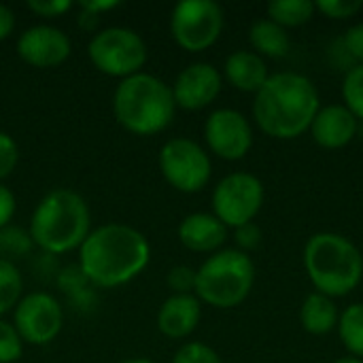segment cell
<instances>
[{"label": "cell", "instance_id": "cell-18", "mask_svg": "<svg viewBox=\"0 0 363 363\" xmlns=\"http://www.w3.org/2000/svg\"><path fill=\"white\" fill-rule=\"evenodd\" d=\"M223 79L234 89L255 96L264 87V83L270 79V70L262 55H257L255 51L238 49L225 57Z\"/></svg>", "mask_w": 363, "mask_h": 363}, {"label": "cell", "instance_id": "cell-22", "mask_svg": "<svg viewBox=\"0 0 363 363\" xmlns=\"http://www.w3.org/2000/svg\"><path fill=\"white\" fill-rule=\"evenodd\" d=\"M336 330L349 355L363 359V302H355L340 313Z\"/></svg>", "mask_w": 363, "mask_h": 363}, {"label": "cell", "instance_id": "cell-5", "mask_svg": "<svg viewBox=\"0 0 363 363\" xmlns=\"http://www.w3.org/2000/svg\"><path fill=\"white\" fill-rule=\"evenodd\" d=\"M174 111L172 87L149 72L123 79L113 96V115L117 123L136 136L164 132L172 123Z\"/></svg>", "mask_w": 363, "mask_h": 363}, {"label": "cell", "instance_id": "cell-12", "mask_svg": "<svg viewBox=\"0 0 363 363\" xmlns=\"http://www.w3.org/2000/svg\"><path fill=\"white\" fill-rule=\"evenodd\" d=\"M204 140L213 155L240 162L253 147V128L236 108H217L204 121Z\"/></svg>", "mask_w": 363, "mask_h": 363}, {"label": "cell", "instance_id": "cell-24", "mask_svg": "<svg viewBox=\"0 0 363 363\" xmlns=\"http://www.w3.org/2000/svg\"><path fill=\"white\" fill-rule=\"evenodd\" d=\"M342 104L362 121L363 119V64L347 68L342 79Z\"/></svg>", "mask_w": 363, "mask_h": 363}, {"label": "cell", "instance_id": "cell-1", "mask_svg": "<svg viewBox=\"0 0 363 363\" xmlns=\"http://www.w3.org/2000/svg\"><path fill=\"white\" fill-rule=\"evenodd\" d=\"M151 259V245L143 232L125 223H106L79 247V268L87 283L113 289L136 279Z\"/></svg>", "mask_w": 363, "mask_h": 363}, {"label": "cell", "instance_id": "cell-29", "mask_svg": "<svg viewBox=\"0 0 363 363\" xmlns=\"http://www.w3.org/2000/svg\"><path fill=\"white\" fill-rule=\"evenodd\" d=\"M168 287L172 289V296H185L196 291V270L189 266H174L166 277Z\"/></svg>", "mask_w": 363, "mask_h": 363}, {"label": "cell", "instance_id": "cell-8", "mask_svg": "<svg viewBox=\"0 0 363 363\" xmlns=\"http://www.w3.org/2000/svg\"><path fill=\"white\" fill-rule=\"evenodd\" d=\"M266 200V189L259 177L251 172H230L223 177L211 196L213 215L230 230L251 223Z\"/></svg>", "mask_w": 363, "mask_h": 363}, {"label": "cell", "instance_id": "cell-16", "mask_svg": "<svg viewBox=\"0 0 363 363\" xmlns=\"http://www.w3.org/2000/svg\"><path fill=\"white\" fill-rule=\"evenodd\" d=\"M202 319V302L194 294L170 296L157 313V330L172 340L191 336Z\"/></svg>", "mask_w": 363, "mask_h": 363}, {"label": "cell", "instance_id": "cell-31", "mask_svg": "<svg viewBox=\"0 0 363 363\" xmlns=\"http://www.w3.org/2000/svg\"><path fill=\"white\" fill-rule=\"evenodd\" d=\"M55 283H57V287H60L68 298L74 296V294H79L81 289L89 287V283H87V279L83 277V272H81L79 266H70V268L60 270L57 277H55Z\"/></svg>", "mask_w": 363, "mask_h": 363}, {"label": "cell", "instance_id": "cell-27", "mask_svg": "<svg viewBox=\"0 0 363 363\" xmlns=\"http://www.w3.org/2000/svg\"><path fill=\"white\" fill-rule=\"evenodd\" d=\"M23 353V340L13 323L0 319V363H15Z\"/></svg>", "mask_w": 363, "mask_h": 363}, {"label": "cell", "instance_id": "cell-19", "mask_svg": "<svg viewBox=\"0 0 363 363\" xmlns=\"http://www.w3.org/2000/svg\"><path fill=\"white\" fill-rule=\"evenodd\" d=\"M340 313L336 302L319 291H313L304 298L300 306V323L311 336H325L338 328Z\"/></svg>", "mask_w": 363, "mask_h": 363}, {"label": "cell", "instance_id": "cell-2", "mask_svg": "<svg viewBox=\"0 0 363 363\" xmlns=\"http://www.w3.org/2000/svg\"><path fill=\"white\" fill-rule=\"evenodd\" d=\"M321 108L317 85L300 72H277L253 98L257 128L274 140H294L311 130Z\"/></svg>", "mask_w": 363, "mask_h": 363}, {"label": "cell", "instance_id": "cell-10", "mask_svg": "<svg viewBox=\"0 0 363 363\" xmlns=\"http://www.w3.org/2000/svg\"><path fill=\"white\" fill-rule=\"evenodd\" d=\"M160 170L166 183L181 194L202 191L213 174V164L202 145L191 138H170L160 149Z\"/></svg>", "mask_w": 363, "mask_h": 363}, {"label": "cell", "instance_id": "cell-23", "mask_svg": "<svg viewBox=\"0 0 363 363\" xmlns=\"http://www.w3.org/2000/svg\"><path fill=\"white\" fill-rule=\"evenodd\" d=\"M23 281L17 266L9 259H0V317L9 313L21 300Z\"/></svg>", "mask_w": 363, "mask_h": 363}, {"label": "cell", "instance_id": "cell-6", "mask_svg": "<svg viewBox=\"0 0 363 363\" xmlns=\"http://www.w3.org/2000/svg\"><path fill=\"white\" fill-rule=\"evenodd\" d=\"M255 285V264L249 253L221 249L196 270L194 296L213 308L230 311L240 306Z\"/></svg>", "mask_w": 363, "mask_h": 363}, {"label": "cell", "instance_id": "cell-20", "mask_svg": "<svg viewBox=\"0 0 363 363\" xmlns=\"http://www.w3.org/2000/svg\"><path fill=\"white\" fill-rule=\"evenodd\" d=\"M249 43L253 47V51L257 55L272 57V60H281L287 57L289 49H291V38L287 34L285 28H281L279 23H274L272 19L264 17L257 19L251 30H249Z\"/></svg>", "mask_w": 363, "mask_h": 363}, {"label": "cell", "instance_id": "cell-33", "mask_svg": "<svg viewBox=\"0 0 363 363\" xmlns=\"http://www.w3.org/2000/svg\"><path fill=\"white\" fill-rule=\"evenodd\" d=\"M262 238H264V234H262V230H259V225H257L255 221L245 223V225H240V228L234 230L236 247H238V251H242V253L255 251V249L262 245Z\"/></svg>", "mask_w": 363, "mask_h": 363}, {"label": "cell", "instance_id": "cell-15", "mask_svg": "<svg viewBox=\"0 0 363 363\" xmlns=\"http://www.w3.org/2000/svg\"><path fill=\"white\" fill-rule=\"evenodd\" d=\"M357 128L359 119L345 104H328L319 108L308 132L321 149L336 151L353 143Z\"/></svg>", "mask_w": 363, "mask_h": 363}, {"label": "cell", "instance_id": "cell-25", "mask_svg": "<svg viewBox=\"0 0 363 363\" xmlns=\"http://www.w3.org/2000/svg\"><path fill=\"white\" fill-rule=\"evenodd\" d=\"M34 242L30 232L21 230V228H13L6 225L0 230V259H9L13 262L15 257H23L32 251Z\"/></svg>", "mask_w": 363, "mask_h": 363}, {"label": "cell", "instance_id": "cell-4", "mask_svg": "<svg viewBox=\"0 0 363 363\" xmlns=\"http://www.w3.org/2000/svg\"><path fill=\"white\" fill-rule=\"evenodd\" d=\"M91 232V215L83 196L70 189L49 191L32 213V242L47 255H64L83 245Z\"/></svg>", "mask_w": 363, "mask_h": 363}, {"label": "cell", "instance_id": "cell-7", "mask_svg": "<svg viewBox=\"0 0 363 363\" xmlns=\"http://www.w3.org/2000/svg\"><path fill=\"white\" fill-rule=\"evenodd\" d=\"M89 62L106 77L128 79L140 72L147 62V45L143 36L123 26L98 30L87 45Z\"/></svg>", "mask_w": 363, "mask_h": 363}, {"label": "cell", "instance_id": "cell-30", "mask_svg": "<svg viewBox=\"0 0 363 363\" xmlns=\"http://www.w3.org/2000/svg\"><path fill=\"white\" fill-rule=\"evenodd\" d=\"M19 162V147L6 132H0V181L6 179Z\"/></svg>", "mask_w": 363, "mask_h": 363}, {"label": "cell", "instance_id": "cell-39", "mask_svg": "<svg viewBox=\"0 0 363 363\" xmlns=\"http://www.w3.org/2000/svg\"><path fill=\"white\" fill-rule=\"evenodd\" d=\"M98 19H100V17L87 13V11H81V15H79V26L85 28V30H94V28L98 26Z\"/></svg>", "mask_w": 363, "mask_h": 363}, {"label": "cell", "instance_id": "cell-11", "mask_svg": "<svg viewBox=\"0 0 363 363\" xmlns=\"http://www.w3.org/2000/svg\"><path fill=\"white\" fill-rule=\"evenodd\" d=\"M64 325V311L60 302L47 291L23 296L13 315V328L19 338L34 347H45L57 338Z\"/></svg>", "mask_w": 363, "mask_h": 363}, {"label": "cell", "instance_id": "cell-32", "mask_svg": "<svg viewBox=\"0 0 363 363\" xmlns=\"http://www.w3.org/2000/svg\"><path fill=\"white\" fill-rule=\"evenodd\" d=\"M340 45H342L345 53L353 60V66H355V64H363V21L362 23L351 26V28L342 34Z\"/></svg>", "mask_w": 363, "mask_h": 363}, {"label": "cell", "instance_id": "cell-38", "mask_svg": "<svg viewBox=\"0 0 363 363\" xmlns=\"http://www.w3.org/2000/svg\"><path fill=\"white\" fill-rule=\"evenodd\" d=\"M15 30V13L11 6L0 4V40H6Z\"/></svg>", "mask_w": 363, "mask_h": 363}, {"label": "cell", "instance_id": "cell-9", "mask_svg": "<svg viewBox=\"0 0 363 363\" xmlns=\"http://www.w3.org/2000/svg\"><path fill=\"white\" fill-rule=\"evenodd\" d=\"M223 23V9L215 0H181L170 15V34L181 49L200 53L219 40Z\"/></svg>", "mask_w": 363, "mask_h": 363}, {"label": "cell", "instance_id": "cell-13", "mask_svg": "<svg viewBox=\"0 0 363 363\" xmlns=\"http://www.w3.org/2000/svg\"><path fill=\"white\" fill-rule=\"evenodd\" d=\"M170 87L179 108L202 111L211 106L221 94L223 74L208 62H194L177 74Z\"/></svg>", "mask_w": 363, "mask_h": 363}, {"label": "cell", "instance_id": "cell-40", "mask_svg": "<svg viewBox=\"0 0 363 363\" xmlns=\"http://www.w3.org/2000/svg\"><path fill=\"white\" fill-rule=\"evenodd\" d=\"M334 363H363L359 357H353V355H347V357H340V359H336Z\"/></svg>", "mask_w": 363, "mask_h": 363}, {"label": "cell", "instance_id": "cell-36", "mask_svg": "<svg viewBox=\"0 0 363 363\" xmlns=\"http://www.w3.org/2000/svg\"><path fill=\"white\" fill-rule=\"evenodd\" d=\"M68 300H70V302H72V306H74L77 311H81V313L91 311V308L96 306V294H94L91 285H89V287H85V289H81L79 294L70 296Z\"/></svg>", "mask_w": 363, "mask_h": 363}, {"label": "cell", "instance_id": "cell-21", "mask_svg": "<svg viewBox=\"0 0 363 363\" xmlns=\"http://www.w3.org/2000/svg\"><path fill=\"white\" fill-rule=\"evenodd\" d=\"M315 11V2L311 0H272L268 4V19L289 30L308 23Z\"/></svg>", "mask_w": 363, "mask_h": 363}, {"label": "cell", "instance_id": "cell-28", "mask_svg": "<svg viewBox=\"0 0 363 363\" xmlns=\"http://www.w3.org/2000/svg\"><path fill=\"white\" fill-rule=\"evenodd\" d=\"M315 9L330 19H351L363 9L362 0H317Z\"/></svg>", "mask_w": 363, "mask_h": 363}, {"label": "cell", "instance_id": "cell-3", "mask_svg": "<svg viewBox=\"0 0 363 363\" xmlns=\"http://www.w3.org/2000/svg\"><path fill=\"white\" fill-rule=\"evenodd\" d=\"M304 270L315 291L336 300L353 294L363 281V255L357 245L336 232H317L304 245Z\"/></svg>", "mask_w": 363, "mask_h": 363}, {"label": "cell", "instance_id": "cell-41", "mask_svg": "<svg viewBox=\"0 0 363 363\" xmlns=\"http://www.w3.org/2000/svg\"><path fill=\"white\" fill-rule=\"evenodd\" d=\"M119 363H153L151 359H145V357H134V359H123Z\"/></svg>", "mask_w": 363, "mask_h": 363}, {"label": "cell", "instance_id": "cell-35", "mask_svg": "<svg viewBox=\"0 0 363 363\" xmlns=\"http://www.w3.org/2000/svg\"><path fill=\"white\" fill-rule=\"evenodd\" d=\"M15 211H17L15 194H13L9 187L0 185V230H2V228H6V225L13 221Z\"/></svg>", "mask_w": 363, "mask_h": 363}, {"label": "cell", "instance_id": "cell-42", "mask_svg": "<svg viewBox=\"0 0 363 363\" xmlns=\"http://www.w3.org/2000/svg\"><path fill=\"white\" fill-rule=\"evenodd\" d=\"M362 362H363V359H362Z\"/></svg>", "mask_w": 363, "mask_h": 363}, {"label": "cell", "instance_id": "cell-26", "mask_svg": "<svg viewBox=\"0 0 363 363\" xmlns=\"http://www.w3.org/2000/svg\"><path fill=\"white\" fill-rule=\"evenodd\" d=\"M172 363H223V359L204 342H187L174 353Z\"/></svg>", "mask_w": 363, "mask_h": 363}, {"label": "cell", "instance_id": "cell-17", "mask_svg": "<svg viewBox=\"0 0 363 363\" xmlns=\"http://www.w3.org/2000/svg\"><path fill=\"white\" fill-rule=\"evenodd\" d=\"M179 240L194 253H217L221 251L228 228L213 213H191L179 223Z\"/></svg>", "mask_w": 363, "mask_h": 363}, {"label": "cell", "instance_id": "cell-14", "mask_svg": "<svg viewBox=\"0 0 363 363\" xmlns=\"http://www.w3.org/2000/svg\"><path fill=\"white\" fill-rule=\"evenodd\" d=\"M72 43L55 26H32L17 40V55L32 68H55L68 60Z\"/></svg>", "mask_w": 363, "mask_h": 363}, {"label": "cell", "instance_id": "cell-34", "mask_svg": "<svg viewBox=\"0 0 363 363\" xmlns=\"http://www.w3.org/2000/svg\"><path fill=\"white\" fill-rule=\"evenodd\" d=\"M70 0H28V9L40 17H60L70 11Z\"/></svg>", "mask_w": 363, "mask_h": 363}, {"label": "cell", "instance_id": "cell-37", "mask_svg": "<svg viewBox=\"0 0 363 363\" xmlns=\"http://www.w3.org/2000/svg\"><path fill=\"white\" fill-rule=\"evenodd\" d=\"M121 2H117V0H83L79 6H81V11H87V13H91V15H96V17H100L102 13H106V11H113V9H117Z\"/></svg>", "mask_w": 363, "mask_h": 363}]
</instances>
